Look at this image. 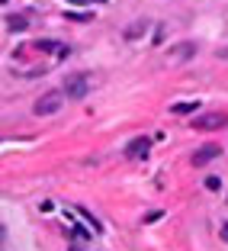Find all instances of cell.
<instances>
[{
  "instance_id": "6da1fadb",
  "label": "cell",
  "mask_w": 228,
  "mask_h": 251,
  "mask_svg": "<svg viewBox=\"0 0 228 251\" xmlns=\"http://www.w3.org/2000/svg\"><path fill=\"white\" fill-rule=\"evenodd\" d=\"M61 94H65V100H84L90 94V77L87 74H68Z\"/></svg>"
},
{
  "instance_id": "7a4b0ae2",
  "label": "cell",
  "mask_w": 228,
  "mask_h": 251,
  "mask_svg": "<svg viewBox=\"0 0 228 251\" xmlns=\"http://www.w3.org/2000/svg\"><path fill=\"white\" fill-rule=\"evenodd\" d=\"M61 106H65V94H61V90H48V94H42L36 100L32 113H36V116H52V113L61 110Z\"/></svg>"
},
{
  "instance_id": "3957f363",
  "label": "cell",
  "mask_w": 228,
  "mask_h": 251,
  "mask_svg": "<svg viewBox=\"0 0 228 251\" xmlns=\"http://www.w3.org/2000/svg\"><path fill=\"white\" fill-rule=\"evenodd\" d=\"M228 123V113H219V110H212V113H199V116H193V129H222V126Z\"/></svg>"
},
{
  "instance_id": "277c9868",
  "label": "cell",
  "mask_w": 228,
  "mask_h": 251,
  "mask_svg": "<svg viewBox=\"0 0 228 251\" xmlns=\"http://www.w3.org/2000/svg\"><path fill=\"white\" fill-rule=\"evenodd\" d=\"M148 151H151V139H148V135H138V139H132L125 145V155L132 158V161H145Z\"/></svg>"
},
{
  "instance_id": "5b68a950",
  "label": "cell",
  "mask_w": 228,
  "mask_h": 251,
  "mask_svg": "<svg viewBox=\"0 0 228 251\" xmlns=\"http://www.w3.org/2000/svg\"><path fill=\"white\" fill-rule=\"evenodd\" d=\"M222 155L219 145H203L199 151H193V168H206L209 161H215V158Z\"/></svg>"
},
{
  "instance_id": "8992f818",
  "label": "cell",
  "mask_w": 228,
  "mask_h": 251,
  "mask_svg": "<svg viewBox=\"0 0 228 251\" xmlns=\"http://www.w3.org/2000/svg\"><path fill=\"white\" fill-rule=\"evenodd\" d=\"M145 32H148V23H145V20H138V23H132V26H125L122 36L129 39V42H132V39H141Z\"/></svg>"
},
{
  "instance_id": "52a82bcc",
  "label": "cell",
  "mask_w": 228,
  "mask_h": 251,
  "mask_svg": "<svg viewBox=\"0 0 228 251\" xmlns=\"http://www.w3.org/2000/svg\"><path fill=\"white\" fill-rule=\"evenodd\" d=\"M7 29L10 32H26V29H29V20H26L23 13H16V16H10V20H7Z\"/></svg>"
},
{
  "instance_id": "ba28073f",
  "label": "cell",
  "mask_w": 228,
  "mask_h": 251,
  "mask_svg": "<svg viewBox=\"0 0 228 251\" xmlns=\"http://www.w3.org/2000/svg\"><path fill=\"white\" fill-rule=\"evenodd\" d=\"M170 113H177V116H186V113H196V100H186V103H174V106H170Z\"/></svg>"
},
{
  "instance_id": "9c48e42d",
  "label": "cell",
  "mask_w": 228,
  "mask_h": 251,
  "mask_svg": "<svg viewBox=\"0 0 228 251\" xmlns=\"http://www.w3.org/2000/svg\"><path fill=\"white\" fill-rule=\"evenodd\" d=\"M190 55H196V45H190V42H180L174 49V58H190Z\"/></svg>"
},
{
  "instance_id": "30bf717a",
  "label": "cell",
  "mask_w": 228,
  "mask_h": 251,
  "mask_svg": "<svg viewBox=\"0 0 228 251\" xmlns=\"http://www.w3.org/2000/svg\"><path fill=\"white\" fill-rule=\"evenodd\" d=\"M32 49H39V52H55V49H61V45H58V42H52V39H39Z\"/></svg>"
},
{
  "instance_id": "8fae6325",
  "label": "cell",
  "mask_w": 228,
  "mask_h": 251,
  "mask_svg": "<svg viewBox=\"0 0 228 251\" xmlns=\"http://www.w3.org/2000/svg\"><path fill=\"white\" fill-rule=\"evenodd\" d=\"M206 190H222V177H206Z\"/></svg>"
},
{
  "instance_id": "7c38bea8",
  "label": "cell",
  "mask_w": 228,
  "mask_h": 251,
  "mask_svg": "<svg viewBox=\"0 0 228 251\" xmlns=\"http://www.w3.org/2000/svg\"><path fill=\"white\" fill-rule=\"evenodd\" d=\"M222 238H228V226H225V229H222Z\"/></svg>"
},
{
  "instance_id": "4fadbf2b",
  "label": "cell",
  "mask_w": 228,
  "mask_h": 251,
  "mask_svg": "<svg viewBox=\"0 0 228 251\" xmlns=\"http://www.w3.org/2000/svg\"><path fill=\"white\" fill-rule=\"evenodd\" d=\"M93 3H106V0H93Z\"/></svg>"
},
{
  "instance_id": "5bb4252c",
  "label": "cell",
  "mask_w": 228,
  "mask_h": 251,
  "mask_svg": "<svg viewBox=\"0 0 228 251\" xmlns=\"http://www.w3.org/2000/svg\"><path fill=\"white\" fill-rule=\"evenodd\" d=\"M0 238H3V229H0Z\"/></svg>"
},
{
  "instance_id": "9a60e30c",
  "label": "cell",
  "mask_w": 228,
  "mask_h": 251,
  "mask_svg": "<svg viewBox=\"0 0 228 251\" xmlns=\"http://www.w3.org/2000/svg\"><path fill=\"white\" fill-rule=\"evenodd\" d=\"M0 3H7V0H0Z\"/></svg>"
}]
</instances>
